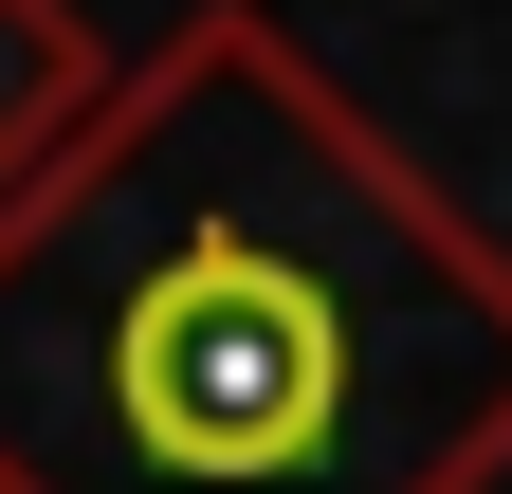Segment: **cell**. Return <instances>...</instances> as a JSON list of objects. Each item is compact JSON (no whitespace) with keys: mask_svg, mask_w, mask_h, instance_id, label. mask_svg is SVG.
Returning <instances> with one entry per match:
<instances>
[{"mask_svg":"<svg viewBox=\"0 0 512 494\" xmlns=\"http://www.w3.org/2000/svg\"><path fill=\"white\" fill-rule=\"evenodd\" d=\"M110 74H128V55L74 19V0H0V183H37L55 147H74Z\"/></svg>","mask_w":512,"mask_h":494,"instance_id":"2","label":"cell"},{"mask_svg":"<svg viewBox=\"0 0 512 494\" xmlns=\"http://www.w3.org/2000/svg\"><path fill=\"white\" fill-rule=\"evenodd\" d=\"M0 494H512V238L202 0L0 183Z\"/></svg>","mask_w":512,"mask_h":494,"instance_id":"1","label":"cell"}]
</instances>
